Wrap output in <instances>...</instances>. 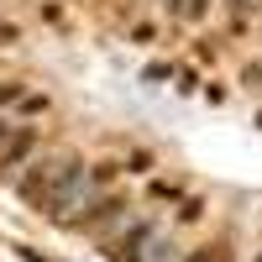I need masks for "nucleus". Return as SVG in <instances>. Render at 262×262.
<instances>
[{"mask_svg":"<svg viewBox=\"0 0 262 262\" xmlns=\"http://www.w3.org/2000/svg\"><path fill=\"white\" fill-rule=\"evenodd\" d=\"M6 137H11V126H6V121H0V147H6Z\"/></svg>","mask_w":262,"mask_h":262,"instance_id":"nucleus-2","label":"nucleus"},{"mask_svg":"<svg viewBox=\"0 0 262 262\" xmlns=\"http://www.w3.org/2000/svg\"><path fill=\"white\" fill-rule=\"evenodd\" d=\"M147 262H179V247H173V242H147Z\"/></svg>","mask_w":262,"mask_h":262,"instance_id":"nucleus-1","label":"nucleus"}]
</instances>
